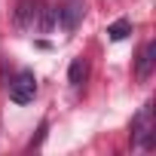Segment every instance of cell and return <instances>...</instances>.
<instances>
[{"mask_svg":"<svg viewBox=\"0 0 156 156\" xmlns=\"http://www.w3.org/2000/svg\"><path fill=\"white\" fill-rule=\"evenodd\" d=\"M55 22V12L46 9L40 0H19L16 6V25L25 31H49Z\"/></svg>","mask_w":156,"mask_h":156,"instance_id":"6da1fadb","label":"cell"},{"mask_svg":"<svg viewBox=\"0 0 156 156\" xmlns=\"http://www.w3.org/2000/svg\"><path fill=\"white\" fill-rule=\"evenodd\" d=\"M34 95H37L34 73H31V70H19V73L12 76V83H9V98H12L16 104H28V101H34Z\"/></svg>","mask_w":156,"mask_h":156,"instance_id":"7a4b0ae2","label":"cell"},{"mask_svg":"<svg viewBox=\"0 0 156 156\" xmlns=\"http://www.w3.org/2000/svg\"><path fill=\"white\" fill-rule=\"evenodd\" d=\"M150 138H153V107L144 104L138 116L132 119V141L138 147H150Z\"/></svg>","mask_w":156,"mask_h":156,"instance_id":"3957f363","label":"cell"},{"mask_svg":"<svg viewBox=\"0 0 156 156\" xmlns=\"http://www.w3.org/2000/svg\"><path fill=\"white\" fill-rule=\"evenodd\" d=\"M83 12H86V3H83V0H67V3L55 12V19L61 22V28H64V31H73L76 25H80Z\"/></svg>","mask_w":156,"mask_h":156,"instance_id":"277c9868","label":"cell"},{"mask_svg":"<svg viewBox=\"0 0 156 156\" xmlns=\"http://www.w3.org/2000/svg\"><path fill=\"white\" fill-rule=\"evenodd\" d=\"M153 61H156V43H144V49L138 52V64H135L138 80H147L153 73Z\"/></svg>","mask_w":156,"mask_h":156,"instance_id":"5b68a950","label":"cell"},{"mask_svg":"<svg viewBox=\"0 0 156 156\" xmlns=\"http://www.w3.org/2000/svg\"><path fill=\"white\" fill-rule=\"evenodd\" d=\"M129 34H132V22H129V19H119V22H113V25L107 28V37H110V40H126Z\"/></svg>","mask_w":156,"mask_h":156,"instance_id":"8992f818","label":"cell"},{"mask_svg":"<svg viewBox=\"0 0 156 156\" xmlns=\"http://www.w3.org/2000/svg\"><path fill=\"white\" fill-rule=\"evenodd\" d=\"M83 80H86V61L83 58H73L70 61V83L73 86H83Z\"/></svg>","mask_w":156,"mask_h":156,"instance_id":"52a82bcc","label":"cell"}]
</instances>
